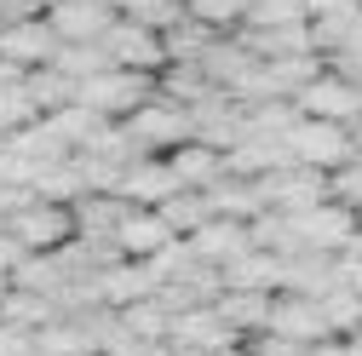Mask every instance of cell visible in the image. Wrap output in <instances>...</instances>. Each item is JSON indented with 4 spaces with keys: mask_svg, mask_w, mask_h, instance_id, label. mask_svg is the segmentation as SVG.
Here are the masks:
<instances>
[{
    "mask_svg": "<svg viewBox=\"0 0 362 356\" xmlns=\"http://www.w3.org/2000/svg\"><path fill=\"white\" fill-rule=\"evenodd\" d=\"M288 150H293L299 167H316V172H339L362 155L345 121H316V115H299L288 126Z\"/></svg>",
    "mask_w": 362,
    "mask_h": 356,
    "instance_id": "cell-1",
    "label": "cell"
},
{
    "mask_svg": "<svg viewBox=\"0 0 362 356\" xmlns=\"http://www.w3.org/2000/svg\"><path fill=\"white\" fill-rule=\"evenodd\" d=\"M150 98H156V75L121 69V64H110V69H98V75L81 81V104H93V109L110 115V121H127L132 109H144Z\"/></svg>",
    "mask_w": 362,
    "mask_h": 356,
    "instance_id": "cell-2",
    "label": "cell"
},
{
    "mask_svg": "<svg viewBox=\"0 0 362 356\" xmlns=\"http://www.w3.org/2000/svg\"><path fill=\"white\" fill-rule=\"evenodd\" d=\"M121 126L132 132V138H139V150H144V155H173L178 144H190V138H196L190 109H185V104H173V98H161V93H156L144 109H132Z\"/></svg>",
    "mask_w": 362,
    "mask_h": 356,
    "instance_id": "cell-3",
    "label": "cell"
},
{
    "mask_svg": "<svg viewBox=\"0 0 362 356\" xmlns=\"http://www.w3.org/2000/svg\"><path fill=\"white\" fill-rule=\"evenodd\" d=\"M6 230H12L29 253H58V247H69V242L81 236L75 207H69V201H47V196H35L23 213H12Z\"/></svg>",
    "mask_w": 362,
    "mask_h": 356,
    "instance_id": "cell-4",
    "label": "cell"
},
{
    "mask_svg": "<svg viewBox=\"0 0 362 356\" xmlns=\"http://www.w3.org/2000/svg\"><path fill=\"white\" fill-rule=\"evenodd\" d=\"M293 225H299V242H305L310 253L339 259V253H351L356 236H362V213L345 207L339 196H328V201H316L310 213H293Z\"/></svg>",
    "mask_w": 362,
    "mask_h": 356,
    "instance_id": "cell-5",
    "label": "cell"
},
{
    "mask_svg": "<svg viewBox=\"0 0 362 356\" xmlns=\"http://www.w3.org/2000/svg\"><path fill=\"white\" fill-rule=\"evenodd\" d=\"M98 40L110 47V58H115L121 69H139V75H156V81H161V69L173 64L167 40H161L156 29H144V23H132V18H115Z\"/></svg>",
    "mask_w": 362,
    "mask_h": 356,
    "instance_id": "cell-6",
    "label": "cell"
},
{
    "mask_svg": "<svg viewBox=\"0 0 362 356\" xmlns=\"http://www.w3.org/2000/svg\"><path fill=\"white\" fill-rule=\"evenodd\" d=\"M293 104H299V115H316V121H345V126H351V121L362 115V86H356V81H345L339 69H322V75H316Z\"/></svg>",
    "mask_w": 362,
    "mask_h": 356,
    "instance_id": "cell-7",
    "label": "cell"
},
{
    "mask_svg": "<svg viewBox=\"0 0 362 356\" xmlns=\"http://www.w3.org/2000/svg\"><path fill=\"white\" fill-rule=\"evenodd\" d=\"M110 242H115L121 259H156V253H167L178 242V230L161 218V207H127Z\"/></svg>",
    "mask_w": 362,
    "mask_h": 356,
    "instance_id": "cell-8",
    "label": "cell"
},
{
    "mask_svg": "<svg viewBox=\"0 0 362 356\" xmlns=\"http://www.w3.org/2000/svg\"><path fill=\"white\" fill-rule=\"evenodd\" d=\"M0 52L23 69H47V64H58L64 40L47 18H18V23H0Z\"/></svg>",
    "mask_w": 362,
    "mask_h": 356,
    "instance_id": "cell-9",
    "label": "cell"
},
{
    "mask_svg": "<svg viewBox=\"0 0 362 356\" xmlns=\"http://www.w3.org/2000/svg\"><path fill=\"white\" fill-rule=\"evenodd\" d=\"M270 333H276V339H293V345L334 339V333H328V316H322V299L293 293V287L276 293V310H270Z\"/></svg>",
    "mask_w": 362,
    "mask_h": 356,
    "instance_id": "cell-10",
    "label": "cell"
},
{
    "mask_svg": "<svg viewBox=\"0 0 362 356\" xmlns=\"http://www.w3.org/2000/svg\"><path fill=\"white\" fill-rule=\"evenodd\" d=\"M115 18H121L115 0H52V6H47V23L58 29L64 47H75V40H98Z\"/></svg>",
    "mask_w": 362,
    "mask_h": 356,
    "instance_id": "cell-11",
    "label": "cell"
},
{
    "mask_svg": "<svg viewBox=\"0 0 362 356\" xmlns=\"http://www.w3.org/2000/svg\"><path fill=\"white\" fill-rule=\"evenodd\" d=\"M167 345H190V350H236V345H247V339L218 316V304H196V310H185V316H173Z\"/></svg>",
    "mask_w": 362,
    "mask_h": 356,
    "instance_id": "cell-12",
    "label": "cell"
},
{
    "mask_svg": "<svg viewBox=\"0 0 362 356\" xmlns=\"http://www.w3.org/2000/svg\"><path fill=\"white\" fill-rule=\"evenodd\" d=\"M185 242L196 247V259H202V264L224 271L230 259L253 253V225H247V218H207V225H202L196 236H185Z\"/></svg>",
    "mask_w": 362,
    "mask_h": 356,
    "instance_id": "cell-13",
    "label": "cell"
},
{
    "mask_svg": "<svg viewBox=\"0 0 362 356\" xmlns=\"http://www.w3.org/2000/svg\"><path fill=\"white\" fill-rule=\"evenodd\" d=\"M282 271H288L282 253L253 247V253H242V259L224 264L218 282H224V293H282Z\"/></svg>",
    "mask_w": 362,
    "mask_h": 356,
    "instance_id": "cell-14",
    "label": "cell"
},
{
    "mask_svg": "<svg viewBox=\"0 0 362 356\" xmlns=\"http://www.w3.org/2000/svg\"><path fill=\"white\" fill-rule=\"evenodd\" d=\"M173 190H178V178H173L167 155H144V161H132V167L121 172V184H115V196L132 201V207H161Z\"/></svg>",
    "mask_w": 362,
    "mask_h": 356,
    "instance_id": "cell-15",
    "label": "cell"
},
{
    "mask_svg": "<svg viewBox=\"0 0 362 356\" xmlns=\"http://www.w3.org/2000/svg\"><path fill=\"white\" fill-rule=\"evenodd\" d=\"M167 167H173V178H178V190H207V184H218V178L230 172L224 150H213V144H202V138L178 144V150L167 155Z\"/></svg>",
    "mask_w": 362,
    "mask_h": 356,
    "instance_id": "cell-16",
    "label": "cell"
},
{
    "mask_svg": "<svg viewBox=\"0 0 362 356\" xmlns=\"http://www.w3.org/2000/svg\"><path fill=\"white\" fill-rule=\"evenodd\" d=\"M58 316H64V310L47 293H29V287H6V293H0V322H12L23 333H35V339H40V328H52Z\"/></svg>",
    "mask_w": 362,
    "mask_h": 356,
    "instance_id": "cell-17",
    "label": "cell"
},
{
    "mask_svg": "<svg viewBox=\"0 0 362 356\" xmlns=\"http://www.w3.org/2000/svg\"><path fill=\"white\" fill-rule=\"evenodd\" d=\"M6 150H18L23 161H35L40 172H47V167H64V161L75 155V150L58 138V126H52L47 115H40L35 126H23V132H12V138H6Z\"/></svg>",
    "mask_w": 362,
    "mask_h": 356,
    "instance_id": "cell-18",
    "label": "cell"
},
{
    "mask_svg": "<svg viewBox=\"0 0 362 356\" xmlns=\"http://www.w3.org/2000/svg\"><path fill=\"white\" fill-rule=\"evenodd\" d=\"M213 304H218V316L230 322L242 339H253V333H270V310H276V293H218Z\"/></svg>",
    "mask_w": 362,
    "mask_h": 356,
    "instance_id": "cell-19",
    "label": "cell"
},
{
    "mask_svg": "<svg viewBox=\"0 0 362 356\" xmlns=\"http://www.w3.org/2000/svg\"><path fill=\"white\" fill-rule=\"evenodd\" d=\"M75 207V225H81V242H110L115 236V225H121V213L132 207V201H121V196H81V201H69Z\"/></svg>",
    "mask_w": 362,
    "mask_h": 356,
    "instance_id": "cell-20",
    "label": "cell"
},
{
    "mask_svg": "<svg viewBox=\"0 0 362 356\" xmlns=\"http://www.w3.org/2000/svg\"><path fill=\"white\" fill-rule=\"evenodd\" d=\"M47 121L58 126V138H64L69 150H93V144H98V132L110 126V115H98L93 104H81V98H75V104H64V109H58V115H47Z\"/></svg>",
    "mask_w": 362,
    "mask_h": 356,
    "instance_id": "cell-21",
    "label": "cell"
},
{
    "mask_svg": "<svg viewBox=\"0 0 362 356\" xmlns=\"http://www.w3.org/2000/svg\"><path fill=\"white\" fill-rule=\"evenodd\" d=\"M156 93H161V98H173V104H185V109H196L207 93H218V86L207 81V69H202V64H167V69H161V81H156Z\"/></svg>",
    "mask_w": 362,
    "mask_h": 356,
    "instance_id": "cell-22",
    "label": "cell"
},
{
    "mask_svg": "<svg viewBox=\"0 0 362 356\" xmlns=\"http://www.w3.org/2000/svg\"><path fill=\"white\" fill-rule=\"evenodd\" d=\"M23 86H29V98L40 104V115H58L64 104H75V98H81V81H75V75H64L58 64L29 69V81H23Z\"/></svg>",
    "mask_w": 362,
    "mask_h": 356,
    "instance_id": "cell-23",
    "label": "cell"
},
{
    "mask_svg": "<svg viewBox=\"0 0 362 356\" xmlns=\"http://www.w3.org/2000/svg\"><path fill=\"white\" fill-rule=\"evenodd\" d=\"M161 218H167L178 236H196L207 218H213V201H207V190H173L161 201Z\"/></svg>",
    "mask_w": 362,
    "mask_h": 356,
    "instance_id": "cell-24",
    "label": "cell"
},
{
    "mask_svg": "<svg viewBox=\"0 0 362 356\" xmlns=\"http://www.w3.org/2000/svg\"><path fill=\"white\" fill-rule=\"evenodd\" d=\"M322 316H328V333L334 339H351V333H362V287H334V293H322Z\"/></svg>",
    "mask_w": 362,
    "mask_h": 356,
    "instance_id": "cell-25",
    "label": "cell"
},
{
    "mask_svg": "<svg viewBox=\"0 0 362 356\" xmlns=\"http://www.w3.org/2000/svg\"><path fill=\"white\" fill-rule=\"evenodd\" d=\"M161 40H167L173 64H202V58H207V47L218 40V29H207V23H196V18H185V23H173Z\"/></svg>",
    "mask_w": 362,
    "mask_h": 356,
    "instance_id": "cell-26",
    "label": "cell"
},
{
    "mask_svg": "<svg viewBox=\"0 0 362 356\" xmlns=\"http://www.w3.org/2000/svg\"><path fill=\"white\" fill-rule=\"evenodd\" d=\"M115 12L132 18V23H144V29H156V35H167L173 23H185V18H190L185 0H121Z\"/></svg>",
    "mask_w": 362,
    "mask_h": 356,
    "instance_id": "cell-27",
    "label": "cell"
},
{
    "mask_svg": "<svg viewBox=\"0 0 362 356\" xmlns=\"http://www.w3.org/2000/svg\"><path fill=\"white\" fill-rule=\"evenodd\" d=\"M185 6H190L196 23H207V29H218V35H236V29L247 23V6H253V0H185Z\"/></svg>",
    "mask_w": 362,
    "mask_h": 356,
    "instance_id": "cell-28",
    "label": "cell"
},
{
    "mask_svg": "<svg viewBox=\"0 0 362 356\" xmlns=\"http://www.w3.org/2000/svg\"><path fill=\"white\" fill-rule=\"evenodd\" d=\"M282 23H310V6L305 0H253L242 29H282Z\"/></svg>",
    "mask_w": 362,
    "mask_h": 356,
    "instance_id": "cell-29",
    "label": "cell"
},
{
    "mask_svg": "<svg viewBox=\"0 0 362 356\" xmlns=\"http://www.w3.org/2000/svg\"><path fill=\"white\" fill-rule=\"evenodd\" d=\"M110 64H115V58H110L104 40H75V47H64V52H58V69H64V75H75V81L98 75V69H110Z\"/></svg>",
    "mask_w": 362,
    "mask_h": 356,
    "instance_id": "cell-30",
    "label": "cell"
},
{
    "mask_svg": "<svg viewBox=\"0 0 362 356\" xmlns=\"http://www.w3.org/2000/svg\"><path fill=\"white\" fill-rule=\"evenodd\" d=\"M40 121V104L29 98V86H6L0 93V132H23Z\"/></svg>",
    "mask_w": 362,
    "mask_h": 356,
    "instance_id": "cell-31",
    "label": "cell"
},
{
    "mask_svg": "<svg viewBox=\"0 0 362 356\" xmlns=\"http://www.w3.org/2000/svg\"><path fill=\"white\" fill-rule=\"evenodd\" d=\"M334 196H339L345 207H356V213H362V155H356L351 167H339V172H334Z\"/></svg>",
    "mask_w": 362,
    "mask_h": 356,
    "instance_id": "cell-32",
    "label": "cell"
},
{
    "mask_svg": "<svg viewBox=\"0 0 362 356\" xmlns=\"http://www.w3.org/2000/svg\"><path fill=\"white\" fill-rule=\"evenodd\" d=\"M23 259H29V247H23V242H18L12 230H0V276H6V282H12Z\"/></svg>",
    "mask_w": 362,
    "mask_h": 356,
    "instance_id": "cell-33",
    "label": "cell"
},
{
    "mask_svg": "<svg viewBox=\"0 0 362 356\" xmlns=\"http://www.w3.org/2000/svg\"><path fill=\"white\" fill-rule=\"evenodd\" d=\"M35 350V333L12 328V322H0V356H29Z\"/></svg>",
    "mask_w": 362,
    "mask_h": 356,
    "instance_id": "cell-34",
    "label": "cell"
},
{
    "mask_svg": "<svg viewBox=\"0 0 362 356\" xmlns=\"http://www.w3.org/2000/svg\"><path fill=\"white\" fill-rule=\"evenodd\" d=\"M310 18H339V12H362V0H305Z\"/></svg>",
    "mask_w": 362,
    "mask_h": 356,
    "instance_id": "cell-35",
    "label": "cell"
},
{
    "mask_svg": "<svg viewBox=\"0 0 362 356\" xmlns=\"http://www.w3.org/2000/svg\"><path fill=\"white\" fill-rule=\"evenodd\" d=\"M305 356H356V339H316L305 345Z\"/></svg>",
    "mask_w": 362,
    "mask_h": 356,
    "instance_id": "cell-36",
    "label": "cell"
},
{
    "mask_svg": "<svg viewBox=\"0 0 362 356\" xmlns=\"http://www.w3.org/2000/svg\"><path fill=\"white\" fill-rule=\"evenodd\" d=\"M23 81H29V69H23V64H12L6 52H0V93H6V86H23Z\"/></svg>",
    "mask_w": 362,
    "mask_h": 356,
    "instance_id": "cell-37",
    "label": "cell"
},
{
    "mask_svg": "<svg viewBox=\"0 0 362 356\" xmlns=\"http://www.w3.org/2000/svg\"><path fill=\"white\" fill-rule=\"evenodd\" d=\"M29 356H58V350H47V345H35V350H29Z\"/></svg>",
    "mask_w": 362,
    "mask_h": 356,
    "instance_id": "cell-38",
    "label": "cell"
},
{
    "mask_svg": "<svg viewBox=\"0 0 362 356\" xmlns=\"http://www.w3.org/2000/svg\"><path fill=\"white\" fill-rule=\"evenodd\" d=\"M6 138H12V132H0V150H6Z\"/></svg>",
    "mask_w": 362,
    "mask_h": 356,
    "instance_id": "cell-39",
    "label": "cell"
}]
</instances>
